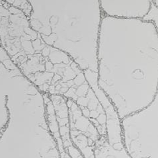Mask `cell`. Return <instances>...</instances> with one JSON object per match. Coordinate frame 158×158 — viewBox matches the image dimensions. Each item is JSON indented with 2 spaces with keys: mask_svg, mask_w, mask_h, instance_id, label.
<instances>
[{
  "mask_svg": "<svg viewBox=\"0 0 158 158\" xmlns=\"http://www.w3.org/2000/svg\"><path fill=\"white\" fill-rule=\"evenodd\" d=\"M10 5L19 9L29 10L31 9L30 4L28 0H5Z\"/></svg>",
  "mask_w": 158,
  "mask_h": 158,
  "instance_id": "1",
  "label": "cell"
}]
</instances>
